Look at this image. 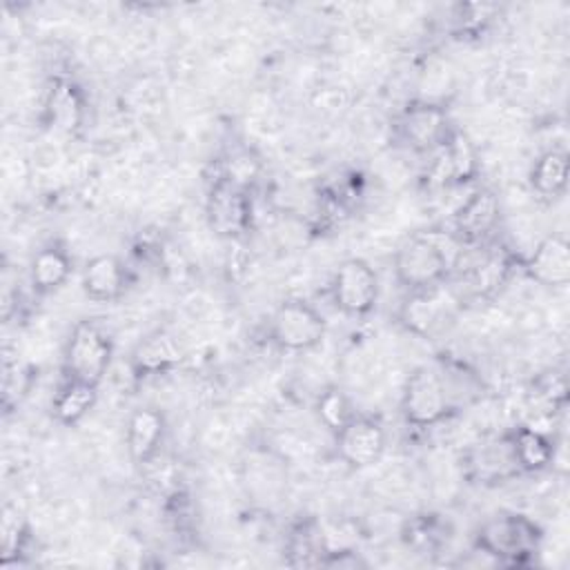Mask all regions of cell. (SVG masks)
Listing matches in <instances>:
<instances>
[{"label": "cell", "instance_id": "obj_21", "mask_svg": "<svg viewBox=\"0 0 570 570\" xmlns=\"http://www.w3.org/2000/svg\"><path fill=\"white\" fill-rule=\"evenodd\" d=\"M47 111H49V122L56 129L65 134H73L82 122V98L78 94V87L71 85L69 80L53 82L47 98Z\"/></svg>", "mask_w": 570, "mask_h": 570}, {"label": "cell", "instance_id": "obj_10", "mask_svg": "<svg viewBox=\"0 0 570 570\" xmlns=\"http://www.w3.org/2000/svg\"><path fill=\"white\" fill-rule=\"evenodd\" d=\"M501 218L499 196L492 189L472 191L452 214V234L465 245H485Z\"/></svg>", "mask_w": 570, "mask_h": 570}, {"label": "cell", "instance_id": "obj_16", "mask_svg": "<svg viewBox=\"0 0 570 570\" xmlns=\"http://www.w3.org/2000/svg\"><path fill=\"white\" fill-rule=\"evenodd\" d=\"M441 287L410 292L401 307V323L416 336H434L448 321V305L439 298Z\"/></svg>", "mask_w": 570, "mask_h": 570}, {"label": "cell", "instance_id": "obj_11", "mask_svg": "<svg viewBox=\"0 0 570 570\" xmlns=\"http://www.w3.org/2000/svg\"><path fill=\"white\" fill-rule=\"evenodd\" d=\"M167 432L165 414L154 405L131 410L125 425V448L136 465H149L163 448Z\"/></svg>", "mask_w": 570, "mask_h": 570}, {"label": "cell", "instance_id": "obj_13", "mask_svg": "<svg viewBox=\"0 0 570 570\" xmlns=\"http://www.w3.org/2000/svg\"><path fill=\"white\" fill-rule=\"evenodd\" d=\"M528 278L543 287H566L570 283V247L559 234L543 236L523 263Z\"/></svg>", "mask_w": 570, "mask_h": 570}, {"label": "cell", "instance_id": "obj_14", "mask_svg": "<svg viewBox=\"0 0 570 570\" xmlns=\"http://www.w3.org/2000/svg\"><path fill=\"white\" fill-rule=\"evenodd\" d=\"M129 285V272L125 263L114 254L91 256L80 272V287L94 303L118 301Z\"/></svg>", "mask_w": 570, "mask_h": 570}, {"label": "cell", "instance_id": "obj_12", "mask_svg": "<svg viewBox=\"0 0 570 570\" xmlns=\"http://www.w3.org/2000/svg\"><path fill=\"white\" fill-rule=\"evenodd\" d=\"M185 354V341L176 332L156 330L134 347L129 365L136 376H156L174 370Z\"/></svg>", "mask_w": 570, "mask_h": 570}, {"label": "cell", "instance_id": "obj_6", "mask_svg": "<svg viewBox=\"0 0 570 570\" xmlns=\"http://www.w3.org/2000/svg\"><path fill=\"white\" fill-rule=\"evenodd\" d=\"M327 292L341 314L367 316L379 303V276L365 258L352 256L334 267Z\"/></svg>", "mask_w": 570, "mask_h": 570}, {"label": "cell", "instance_id": "obj_23", "mask_svg": "<svg viewBox=\"0 0 570 570\" xmlns=\"http://www.w3.org/2000/svg\"><path fill=\"white\" fill-rule=\"evenodd\" d=\"M29 390V370L18 363V358L11 361V356L4 350L2 358V405L9 412L13 405H18L20 396H24Z\"/></svg>", "mask_w": 570, "mask_h": 570}, {"label": "cell", "instance_id": "obj_18", "mask_svg": "<svg viewBox=\"0 0 570 570\" xmlns=\"http://www.w3.org/2000/svg\"><path fill=\"white\" fill-rule=\"evenodd\" d=\"M71 269L73 263L69 252L58 243H49L31 256L29 281L38 294H51L69 281Z\"/></svg>", "mask_w": 570, "mask_h": 570}, {"label": "cell", "instance_id": "obj_19", "mask_svg": "<svg viewBox=\"0 0 570 570\" xmlns=\"http://www.w3.org/2000/svg\"><path fill=\"white\" fill-rule=\"evenodd\" d=\"M521 472H541L554 463V443L532 425H517L508 432Z\"/></svg>", "mask_w": 570, "mask_h": 570}, {"label": "cell", "instance_id": "obj_20", "mask_svg": "<svg viewBox=\"0 0 570 570\" xmlns=\"http://www.w3.org/2000/svg\"><path fill=\"white\" fill-rule=\"evenodd\" d=\"M98 401V385L62 379L58 392L53 394V419L60 425H76L80 423Z\"/></svg>", "mask_w": 570, "mask_h": 570}, {"label": "cell", "instance_id": "obj_22", "mask_svg": "<svg viewBox=\"0 0 570 570\" xmlns=\"http://www.w3.org/2000/svg\"><path fill=\"white\" fill-rule=\"evenodd\" d=\"M314 412L318 423L332 434L341 432L356 416L352 399L338 385H327L325 390L318 392L314 401Z\"/></svg>", "mask_w": 570, "mask_h": 570}, {"label": "cell", "instance_id": "obj_2", "mask_svg": "<svg viewBox=\"0 0 570 570\" xmlns=\"http://www.w3.org/2000/svg\"><path fill=\"white\" fill-rule=\"evenodd\" d=\"M454 410V392L443 370L419 365L410 372L401 392V414L407 425L428 430L448 421Z\"/></svg>", "mask_w": 570, "mask_h": 570}, {"label": "cell", "instance_id": "obj_4", "mask_svg": "<svg viewBox=\"0 0 570 570\" xmlns=\"http://www.w3.org/2000/svg\"><path fill=\"white\" fill-rule=\"evenodd\" d=\"M114 358V343L96 321H78L67 338L62 372L65 379L98 385L105 381Z\"/></svg>", "mask_w": 570, "mask_h": 570}, {"label": "cell", "instance_id": "obj_9", "mask_svg": "<svg viewBox=\"0 0 570 570\" xmlns=\"http://www.w3.org/2000/svg\"><path fill=\"white\" fill-rule=\"evenodd\" d=\"M338 459L354 468L365 470L381 461L387 448V436L383 425L365 414H356L341 432L334 434Z\"/></svg>", "mask_w": 570, "mask_h": 570}, {"label": "cell", "instance_id": "obj_15", "mask_svg": "<svg viewBox=\"0 0 570 570\" xmlns=\"http://www.w3.org/2000/svg\"><path fill=\"white\" fill-rule=\"evenodd\" d=\"M468 468L472 476L481 479V483H501L521 472L508 434L472 448L468 454Z\"/></svg>", "mask_w": 570, "mask_h": 570}, {"label": "cell", "instance_id": "obj_7", "mask_svg": "<svg viewBox=\"0 0 570 570\" xmlns=\"http://www.w3.org/2000/svg\"><path fill=\"white\" fill-rule=\"evenodd\" d=\"M448 111L443 105L432 100H414L401 109L394 134L412 151L434 154L452 134Z\"/></svg>", "mask_w": 570, "mask_h": 570}, {"label": "cell", "instance_id": "obj_3", "mask_svg": "<svg viewBox=\"0 0 570 570\" xmlns=\"http://www.w3.org/2000/svg\"><path fill=\"white\" fill-rule=\"evenodd\" d=\"M541 528L519 512H499L488 517L474 537L479 552L499 563H523L541 546Z\"/></svg>", "mask_w": 570, "mask_h": 570}, {"label": "cell", "instance_id": "obj_1", "mask_svg": "<svg viewBox=\"0 0 570 570\" xmlns=\"http://www.w3.org/2000/svg\"><path fill=\"white\" fill-rule=\"evenodd\" d=\"M463 247L465 243L452 232H416L394 252V281L407 289V294L443 287L452 276Z\"/></svg>", "mask_w": 570, "mask_h": 570}, {"label": "cell", "instance_id": "obj_24", "mask_svg": "<svg viewBox=\"0 0 570 570\" xmlns=\"http://www.w3.org/2000/svg\"><path fill=\"white\" fill-rule=\"evenodd\" d=\"M0 532H2V561L7 563L11 554H16L22 548V541L27 537V523L22 512H18V508L4 505Z\"/></svg>", "mask_w": 570, "mask_h": 570}, {"label": "cell", "instance_id": "obj_17", "mask_svg": "<svg viewBox=\"0 0 570 570\" xmlns=\"http://www.w3.org/2000/svg\"><path fill=\"white\" fill-rule=\"evenodd\" d=\"M570 178V160L563 149H546L537 156L530 167L528 183L530 189L541 200H557L566 194Z\"/></svg>", "mask_w": 570, "mask_h": 570}, {"label": "cell", "instance_id": "obj_5", "mask_svg": "<svg viewBox=\"0 0 570 570\" xmlns=\"http://www.w3.org/2000/svg\"><path fill=\"white\" fill-rule=\"evenodd\" d=\"M267 334L269 341L285 352H309L323 343L327 323L305 298H285L272 312Z\"/></svg>", "mask_w": 570, "mask_h": 570}, {"label": "cell", "instance_id": "obj_8", "mask_svg": "<svg viewBox=\"0 0 570 570\" xmlns=\"http://www.w3.org/2000/svg\"><path fill=\"white\" fill-rule=\"evenodd\" d=\"M209 227L227 240H240L254 223V205L249 189L232 185L225 178H216L205 200Z\"/></svg>", "mask_w": 570, "mask_h": 570}]
</instances>
